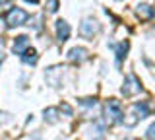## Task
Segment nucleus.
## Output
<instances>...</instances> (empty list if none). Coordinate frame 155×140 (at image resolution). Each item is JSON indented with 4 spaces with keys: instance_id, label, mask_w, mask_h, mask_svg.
<instances>
[{
    "instance_id": "nucleus-15",
    "label": "nucleus",
    "mask_w": 155,
    "mask_h": 140,
    "mask_svg": "<svg viewBox=\"0 0 155 140\" xmlns=\"http://www.w3.org/2000/svg\"><path fill=\"white\" fill-rule=\"evenodd\" d=\"M147 138L149 140H155V125H151V127L147 128Z\"/></svg>"
},
{
    "instance_id": "nucleus-8",
    "label": "nucleus",
    "mask_w": 155,
    "mask_h": 140,
    "mask_svg": "<svg viewBox=\"0 0 155 140\" xmlns=\"http://www.w3.org/2000/svg\"><path fill=\"white\" fill-rule=\"evenodd\" d=\"M128 47H130V43L128 41H122V43H118V45H113L110 43V49H114V55H116V62H122V59L126 56V53H128Z\"/></svg>"
},
{
    "instance_id": "nucleus-3",
    "label": "nucleus",
    "mask_w": 155,
    "mask_h": 140,
    "mask_svg": "<svg viewBox=\"0 0 155 140\" xmlns=\"http://www.w3.org/2000/svg\"><path fill=\"white\" fill-rule=\"evenodd\" d=\"M101 29V26H99V22L93 20V18H87V20L81 22V26H80V35L81 37H85V39H93V35H97Z\"/></svg>"
},
{
    "instance_id": "nucleus-14",
    "label": "nucleus",
    "mask_w": 155,
    "mask_h": 140,
    "mask_svg": "<svg viewBox=\"0 0 155 140\" xmlns=\"http://www.w3.org/2000/svg\"><path fill=\"white\" fill-rule=\"evenodd\" d=\"M58 10V0H48V12H56Z\"/></svg>"
},
{
    "instance_id": "nucleus-2",
    "label": "nucleus",
    "mask_w": 155,
    "mask_h": 140,
    "mask_svg": "<svg viewBox=\"0 0 155 140\" xmlns=\"http://www.w3.org/2000/svg\"><path fill=\"white\" fill-rule=\"evenodd\" d=\"M105 111H107V119H109V123H124V119H122V105H120V101L109 99L107 105H105Z\"/></svg>"
},
{
    "instance_id": "nucleus-5",
    "label": "nucleus",
    "mask_w": 155,
    "mask_h": 140,
    "mask_svg": "<svg viewBox=\"0 0 155 140\" xmlns=\"http://www.w3.org/2000/svg\"><path fill=\"white\" fill-rule=\"evenodd\" d=\"M68 37H70V26H68V22L58 20L56 22V39L60 43H66Z\"/></svg>"
},
{
    "instance_id": "nucleus-9",
    "label": "nucleus",
    "mask_w": 155,
    "mask_h": 140,
    "mask_svg": "<svg viewBox=\"0 0 155 140\" xmlns=\"http://www.w3.org/2000/svg\"><path fill=\"white\" fill-rule=\"evenodd\" d=\"M132 109H134V113H136V119H145V117H149V105L145 103V101L134 103Z\"/></svg>"
},
{
    "instance_id": "nucleus-19",
    "label": "nucleus",
    "mask_w": 155,
    "mask_h": 140,
    "mask_svg": "<svg viewBox=\"0 0 155 140\" xmlns=\"http://www.w3.org/2000/svg\"><path fill=\"white\" fill-rule=\"evenodd\" d=\"M4 60V55H2V53H0V62H2Z\"/></svg>"
},
{
    "instance_id": "nucleus-10",
    "label": "nucleus",
    "mask_w": 155,
    "mask_h": 140,
    "mask_svg": "<svg viewBox=\"0 0 155 140\" xmlns=\"http://www.w3.org/2000/svg\"><path fill=\"white\" fill-rule=\"evenodd\" d=\"M136 8H138L136 12H138V16L142 18V20H151V18L155 16V10L149 6V4H138Z\"/></svg>"
},
{
    "instance_id": "nucleus-4",
    "label": "nucleus",
    "mask_w": 155,
    "mask_h": 140,
    "mask_svg": "<svg viewBox=\"0 0 155 140\" xmlns=\"http://www.w3.org/2000/svg\"><path fill=\"white\" fill-rule=\"evenodd\" d=\"M140 91H142L140 80L136 78L134 74L126 76V80H124V86H122V94L126 95V97H130V95H134V94H140Z\"/></svg>"
},
{
    "instance_id": "nucleus-7",
    "label": "nucleus",
    "mask_w": 155,
    "mask_h": 140,
    "mask_svg": "<svg viewBox=\"0 0 155 140\" xmlns=\"http://www.w3.org/2000/svg\"><path fill=\"white\" fill-rule=\"evenodd\" d=\"M27 49H29V37H27V35H19L18 39L14 41V53L21 56Z\"/></svg>"
},
{
    "instance_id": "nucleus-11",
    "label": "nucleus",
    "mask_w": 155,
    "mask_h": 140,
    "mask_svg": "<svg viewBox=\"0 0 155 140\" xmlns=\"http://www.w3.org/2000/svg\"><path fill=\"white\" fill-rule=\"evenodd\" d=\"M21 60L25 62V64H35V62L39 60V56H37V53L33 51V49H27V51L21 55Z\"/></svg>"
},
{
    "instance_id": "nucleus-16",
    "label": "nucleus",
    "mask_w": 155,
    "mask_h": 140,
    "mask_svg": "<svg viewBox=\"0 0 155 140\" xmlns=\"http://www.w3.org/2000/svg\"><path fill=\"white\" fill-rule=\"evenodd\" d=\"M60 109H62V111H64V113H66V115H72V107H70V105H66V103H64V105H62V107H60Z\"/></svg>"
},
{
    "instance_id": "nucleus-18",
    "label": "nucleus",
    "mask_w": 155,
    "mask_h": 140,
    "mask_svg": "<svg viewBox=\"0 0 155 140\" xmlns=\"http://www.w3.org/2000/svg\"><path fill=\"white\" fill-rule=\"evenodd\" d=\"M27 2H33V4H37V2H39V0H27Z\"/></svg>"
},
{
    "instance_id": "nucleus-1",
    "label": "nucleus",
    "mask_w": 155,
    "mask_h": 140,
    "mask_svg": "<svg viewBox=\"0 0 155 140\" xmlns=\"http://www.w3.org/2000/svg\"><path fill=\"white\" fill-rule=\"evenodd\" d=\"M27 12L21 10V8H10V10L6 12V23L8 27H18V26H23V23L27 22Z\"/></svg>"
},
{
    "instance_id": "nucleus-13",
    "label": "nucleus",
    "mask_w": 155,
    "mask_h": 140,
    "mask_svg": "<svg viewBox=\"0 0 155 140\" xmlns=\"http://www.w3.org/2000/svg\"><path fill=\"white\" fill-rule=\"evenodd\" d=\"M80 105H84V107H95V105H97V99H95V97L80 99Z\"/></svg>"
},
{
    "instance_id": "nucleus-17",
    "label": "nucleus",
    "mask_w": 155,
    "mask_h": 140,
    "mask_svg": "<svg viewBox=\"0 0 155 140\" xmlns=\"http://www.w3.org/2000/svg\"><path fill=\"white\" fill-rule=\"evenodd\" d=\"M10 0H0V6H4V4H8Z\"/></svg>"
},
{
    "instance_id": "nucleus-12",
    "label": "nucleus",
    "mask_w": 155,
    "mask_h": 140,
    "mask_svg": "<svg viewBox=\"0 0 155 140\" xmlns=\"http://www.w3.org/2000/svg\"><path fill=\"white\" fill-rule=\"evenodd\" d=\"M45 121H48V123H56L58 121V109H52V107H48L45 109Z\"/></svg>"
},
{
    "instance_id": "nucleus-6",
    "label": "nucleus",
    "mask_w": 155,
    "mask_h": 140,
    "mask_svg": "<svg viewBox=\"0 0 155 140\" xmlns=\"http://www.w3.org/2000/svg\"><path fill=\"white\" fill-rule=\"evenodd\" d=\"M68 59H70L72 62H78V64H80V62L89 59V53H87L84 47H74V49L68 53Z\"/></svg>"
},
{
    "instance_id": "nucleus-20",
    "label": "nucleus",
    "mask_w": 155,
    "mask_h": 140,
    "mask_svg": "<svg viewBox=\"0 0 155 140\" xmlns=\"http://www.w3.org/2000/svg\"><path fill=\"white\" fill-rule=\"evenodd\" d=\"M0 45H2V41H0Z\"/></svg>"
}]
</instances>
